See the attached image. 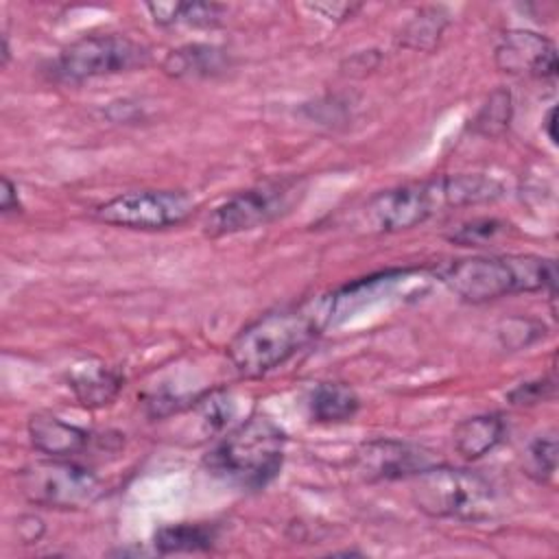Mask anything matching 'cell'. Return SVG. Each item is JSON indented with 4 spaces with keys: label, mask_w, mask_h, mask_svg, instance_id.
Instances as JSON below:
<instances>
[{
    "label": "cell",
    "mask_w": 559,
    "mask_h": 559,
    "mask_svg": "<svg viewBox=\"0 0 559 559\" xmlns=\"http://www.w3.org/2000/svg\"><path fill=\"white\" fill-rule=\"evenodd\" d=\"M332 321V295L273 308L231 338L227 358L242 378H260L310 345Z\"/></svg>",
    "instance_id": "obj_1"
},
{
    "label": "cell",
    "mask_w": 559,
    "mask_h": 559,
    "mask_svg": "<svg viewBox=\"0 0 559 559\" xmlns=\"http://www.w3.org/2000/svg\"><path fill=\"white\" fill-rule=\"evenodd\" d=\"M502 194V183L485 175H441L373 194L360 218L367 231L395 234L413 229L450 207L491 203Z\"/></svg>",
    "instance_id": "obj_2"
},
{
    "label": "cell",
    "mask_w": 559,
    "mask_h": 559,
    "mask_svg": "<svg viewBox=\"0 0 559 559\" xmlns=\"http://www.w3.org/2000/svg\"><path fill=\"white\" fill-rule=\"evenodd\" d=\"M439 277L454 295L472 304L533 290H548L555 299L557 266L539 255H476L441 266Z\"/></svg>",
    "instance_id": "obj_3"
},
{
    "label": "cell",
    "mask_w": 559,
    "mask_h": 559,
    "mask_svg": "<svg viewBox=\"0 0 559 559\" xmlns=\"http://www.w3.org/2000/svg\"><path fill=\"white\" fill-rule=\"evenodd\" d=\"M284 430L264 415H253L231 428L205 456V467L238 487L262 489L282 469Z\"/></svg>",
    "instance_id": "obj_4"
},
{
    "label": "cell",
    "mask_w": 559,
    "mask_h": 559,
    "mask_svg": "<svg viewBox=\"0 0 559 559\" xmlns=\"http://www.w3.org/2000/svg\"><path fill=\"white\" fill-rule=\"evenodd\" d=\"M408 480L413 504L430 518L476 522L489 518L496 509L491 483L467 467L432 463Z\"/></svg>",
    "instance_id": "obj_5"
},
{
    "label": "cell",
    "mask_w": 559,
    "mask_h": 559,
    "mask_svg": "<svg viewBox=\"0 0 559 559\" xmlns=\"http://www.w3.org/2000/svg\"><path fill=\"white\" fill-rule=\"evenodd\" d=\"M151 50L127 35H85L59 50L50 76L59 83H83L148 66Z\"/></svg>",
    "instance_id": "obj_6"
},
{
    "label": "cell",
    "mask_w": 559,
    "mask_h": 559,
    "mask_svg": "<svg viewBox=\"0 0 559 559\" xmlns=\"http://www.w3.org/2000/svg\"><path fill=\"white\" fill-rule=\"evenodd\" d=\"M17 491L35 507L83 509L103 496V483L74 461L48 456L17 472Z\"/></svg>",
    "instance_id": "obj_7"
},
{
    "label": "cell",
    "mask_w": 559,
    "mask_h": 559,
    "mask_svg": "<svg viewBox=\"0 0 559 559\" xmlns=\"http://www.w3.org/2000/svg\"><path fill=\"white\" fill-rule=\"evenodd\" d=\"M299 194L301 186L297 179L266 181L247 188L212 210L203 225L205 234L218 238L262 227L286 214L295 205Z\"/></svg>",
    "instance_id": "obj_8"
},
{
    "label": "cell",
    "mask_w": 559,
    "mask_h": 559,
    "mask_svg": "<svg viewBox=\"0 0 559 559\" xmlns=\"http://www.w3.org/2000/svg\"><path fill=\"white\" fill-rule=\"evenodd\" d=\"M192 210L194 201L183 190H133L100 203L94 216L124 229H166L183 223Z\"/></svg>",
    "instance_id": "obj_9"
},
{
    "label": "cell",
    "mask_w": 559,
    "mask_h": 559,
    "mask_svg": "<svg viewBox=\"0 0 559 559\" xmlns=\"http://www.w3.org/2000/svg\"><path fill=\"white\" fill-rule=\"evenodd\" d=\"M356 472L365 480H400L413 478L435 463L432 452L400 439H373L358 448Z\"/></svg>",
    "instance_id": "obj_10"
},
{
    "label": "cell",
    "mask_w": 559,
    "mask_h": 559,
    "mask_svg": "<svg viewBox=\"0 0 559 559\" xmlns=\"http://www.w3.org/2000/svg\"><path fill=\"white\" fill-rule=\"evenodd\" d=\"M496 66L515 76L555 79L557 74V48L555 44L533 31H509L496 46Z\"/></svg>",
    "instance_id": "obj_11"
},
{
    "label": "cell",
    "mask_w": 559,
    "mask_h": 559,
    "mask_svg": "<svg viewBox=\"0 0 559 559\" xmlns=\"http://www.w3.org/2000/svg\"><path fill=\"white\" fill-rule=\"evenodd\" d=\"M66 382L81 406L103 408L118 397L124 386V376L103 360L87 358L68 369Z\"/></svg>",
    "instance_id": "obj_12"
},
{
    "label": "cell",
    "mask_w": 559,
    "mask_h": 559,
    "mask_svg": "<svg viewBox=\"0 0 559 559\" xmlns=\"http://www.w3.org/2000/svg\"><path fill=\"white\" fill-rule=\"evenodd\" d=\"M28 437L35 450L46 456L68 459L81 454L94 441V435L81 426L63 421L50 413H35L28 419Z\"/></svg>",
    "instance_id": "obj_13"
},
{
    "label": "cell",
    "mask_w": 559,
    "mask_h": 559,
    "mask_svg": "<svg viewBox=\"0 0 559 559\" xmlns=\"http://www.w3.org/2000/svg\"><path fill=\"white\" fill-rule=\"evenodd\" d=\"M504 435L507 424L498 413H480L459 421L452 432V441L463 459L476 461L496 450L502 443Z\"/></svg>",
    "instance_id": "obj_14"
},
{
    "label": "cell",
    "mask_w": 559,
    "mask_h": 559,
    "mask_svg": "<svg viewBox=\"0 0 559 559\" xmlns=\"http://www.w3.org/2000/svg\"><path fill=\"white\" fill-rule=\"evenodd\" d=\"M229 68V55L218 46L188 44L170 50L162 63V70L175 79H207Z\"/></svg>",
    "instance_id": "obj_15"
},
{
    "label": "cell",
    "mask_w": 559,
    "mask_h": 559,
    "mask_svg": "<svg viewBox=\"0 0 559 559\" xmlns=\"http://www.w3.org/2000/svg\"><path fill=\"white\" fill-rule=\"evenodd\" d=\"M192 421L188 426V435L199 437V441L212 439V435L221 432L236 415V400L229 391H207L188 404Z\"/></svg>",
    "instance_id": "obj_16"
},
{
    "label": "cell",
    "mask_w": 559,
    "mask_h": 559,
    "mask_svg": "<svg viewBox=\"0 0 559 559\" xmlns=\"http://www.w3.org/2000/svg\"><path fill=\"white\" fill-rule=\"evenodd\" d=\"M310 417L321 424H338L352 419L358 408L360 400L347 384L341 382H323L317 384L310 395Z\"/></svg>",
    "instance_id": "obj_17"
},
{
    "label": "cell",
    "mask_w": 559,
    "mask_h": 559,
    "mask_svg": "<svg viewBox=\"0 0 559 559\" xmlns=\"http://www.w3.org/2000/svg\"><path fill=\"white\" fill-rule=\"evenodd\" d=\"M216 526L214 524H168L155 531L153 544L159 555H173V552H203L210 550L216 542Z\"/></svg>",
    "instance_id": "obj_18"
},
{
    "label": "cell",
    "mask_w": 559,
    "mask_h": 559,
    "mask_svg": "<svg viewBox=\"0 0 559 559\" xmlns=\"http://www.w3.org/2000/svg\"><path fill=\"white\" fill-rule=\"evenodd\" d=\"M146 11L159 26H216L225 13L214 2H148Z\"/></svg>",
    "instance_id": "obj_19"
},
{
    "label": "cell",
    "mask_w": 559,
    "mask_h": 559,
    "mask_svg": "<svg viewBox=\"0 0 559 559\" xmlns=\"http://www.w3.org/2000/svg\"><path fill=\"white\" fill-rule=\"evenodd\" d=\"M448 22H450V15L445 13V9H441V7H426V9L417 11L404 24V28L400 31L397 39H400V44L404 48L430 52L439 44Z\"/></svg>",
    "instance_id": "obj_20"
},
{
    "label": "cell",
    "mask_w": 559,
    "mask_h": 559,
    "mask_svg": "<svg viewBox=\"0 0 559 559\" xmlns=\"http://www.w3.org/2000/svg\"><path fill=\"white\" fill-rule=\"evenodd\" d=\"M513 116V103L509 90L500 87L489 94V98L483 103L474 118V131L485 138H498L509 129Z\"/></svg>",
    "instance_id": "obj_21"
},
{
    "label": "cell",
    "mask_w": 559,
    "mask_h": 559,
    "mask_svg": "<svg viewBox=\"0 0 559 559\" xmlns=\"http://www.w3.org/2000/svg\"><path fill=\"white\" fill-rule=\"evenodd\" d=\"M524 472L535 483H552L557 474V437L546 432L535 437L524 450Z\"/></svg>",
    "instance_id": "obj_22"
},
{
    "label": "cell",
    "mask_w": 559,
    "mask_h": 559,
    "mask_svg": "<svg viewBox=\"0 0 559 559\" xmlns=\"http://www.w3.org/2000/svg\"><path fill=\"white\" fill-rule=\"evenodd\" d=\"M504 231H507V223H502L498 218H474V221L456 227L448 238L454 245L478 247V245L491 242L493 238H498Z\"/></svg>",
    "instance_id": "obj_23"
},
{
    "label": "cell",
    "mask_w": 559,
    "mask_h": 559,
    "mask_svg": "<svg viewBox=\"0 0 559 559\" xmlns=\"http://www.w3.org/2000/svg\"><path fill=\"white\" fill-rule=\"evenodd\" d=\"M507 397H509L511 404H518V406H531V404L546 402V400L555 397V378L544 376V378H537V380L522 382L513 391H509Z\"/></svg>",
    "instance_id": "obj_24"
},
{
    "label": "cell",
    "mask_w": 559,
    "mask_h": 559,
    "mask_svg": "<svg viewBox=\"0 0 559 559\" xmlns=\"http://www.w3.org/2000/svg\"><path fill=\"white\" fill-rule=\"evenodd\" d=\"M22 203L17 197V188L9 177H2V190H0V212L2 214H11V212H20Z\"/></svg>",
    "instance_id": "obj_25"
},
{
    "label": "cell",
    "mask_w": 559,
    "mask_h": 559,
    "mask_svg": "<svg viewBox=\"0 0 559 559\" xmlns=\"http://www.w3.org/2000/svg\"><path fill=\"white\" fill-rule=\"evenodd\" d=\"M20 533H22L24 542H37L44 533V522L33 515H26L20 520Z\"/></svg>",
    "instance_id": "obj_26"
},
{
    "label": "cell",
    "mask_w": 559,
    "mask_h": 559,
    "mask_svg": "<svg viewBox=\"0 0 559 559\" xmlns=\"http://www.w3.org/2000/svg\"><path fill=\"white\" fill-rule=\"evenodd\" d=\"M555 116H557V109H555V107H550V109L546 111L544 120H542L544 133H546V138H548L552 144H557V133H555Z\"/></svg>",
    "instance_id": "obj_27"
},
{
    "label": "cell",
    "mask_w": 559,
    "mask_h": 559,
    "mask_svg": "<svg viewBox=\"0 0 559 559\" xmlns=\"http://www.w3.org/2000/svg\"><path fill=\"white\" fill-rule=\"evenodd\" d=\"M9 55H11V50H9V41H7V35H2V66H7V63H9Z\"/></svg>",
    "instance_id": "obj_28"
}]
</instances>
